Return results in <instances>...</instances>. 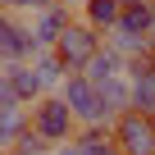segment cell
<instances>
[{"label": "cell", "mask_w": 155, "mask_h": 155, "mask_svg": "<svg viewBox=\"0 0 155 155\" xmlns=\"http://www.w3.org/2000/svg\"><path fill=\"white\" fill-rule=\"evenodd\" d=\"M150 41H155V23H150Z\"/></svg>", "instance_id": "obj_15"}, {"label": "cell", "mask_w": 155, "mask_h": 155, "mask_svg": "<svg viewBox=\"0 0 155 155\" xmlns=\"http://www.w3.org/2000/svg\"><path fill=\"white\" fill-rule=\"evenodd\" d=\"M0 155H9V150H0Z\"/></svg>", "instance_id": "obj_18"}, {"label": "cell", "mask_w": 155, "mask_h": 155, "mask_svg": "<svg viewBox=\"0 0 155 155\" xmlns=\"http://www.w3.org/2000/svg\"><path fill=\"white\" fill-rule=\"evenodd\" d=\"M68 23H73V18H68V5H46V9H37V18H32V41H37V50H50Z\"/></svg>", "instance_id": "obj_5"}, {"label": "cell", "mask_w": 155, "mask_h": 155, "mask_svg": "<svg viewBox=\"0 0 155 155\" xmlns=\"http://www.w3.org/2000/svg\"><path fill=\"white\" fill-rule=\"evenodd\" d=\"M46 155H59V150H46Z\"/></svg>", "instance_id": "obj_16"}, {"label": "cell", "mask_w": 155, "mask_h": 155, "mask_svg": "<svg viewBox=\"0 0 155 155\" xmlns=\"http://www.w3.org/2000/svg\"><path fill=\"white\" fill-rule=\"evenodd\" d=\"M18 105V96H14V87H9V78L0 73V110H14Z\"/></svg>", "instance_id": "obj_13"}, {"label": "cell", "mask_w": 155, "mask_h": 155, "mask_svg": "<svg viewBox=\"0 0 155 155\" xmlns=\"http://www.w3.org/2000/svg\"><path fill=\"white\" fill-rule=\"evenodd\" d=\"M96 87V96H101V110H105V119H119L123 110H132V96H128V73H119V78H105V82H91Z\"/></svg>", "instance_id": "obj_6"}, {"label": "cell", "mask_w": 155, "mask_h": 155, "mask_svg": "<svg viewBox=\"0 0 155 155\" xmlns=\"http://www.w3.org/2000/svg\"><path fill=\"white\" fill-rule=\"evenodd\" d=\"M46 5H59V0H14V9H46Z\"/></svg>", "instance_id": "obj_14"}, {"label": "cell", "mask_w": 155, "mask_h": 155, "mask_svg": "<svg viewBox=\"0 0 155 155\" xmlns=\"http://www.w3.org/2000/svg\"><path fill=\"white\" fill-rule=\"evenodd\" d=\"M46 150H50V141H46L41 132H32V123H28V128H23V137L14 141V150H9V155H46Z\"/></svg>", "instance_id": "obj_12"}, {"label": "cell", "mask_w": 155, "mask_h": 155, "mask_svg": "<svg viewBox=\"0 0 155 155\" xmlns=\"http://www.w3.org/2000/svg\"><path fill=\"white\" fill-rule=\"evenodd\" d=\"M82 73H87V82H105V78L128 73V59H123L119 50H110V46H105V50H96V55H91V64H87Z\"/></svg>", "instance_id": "obj_8"}, {"label": "cell", "mask_w": 155, "mask_h": 155, "mask_svg": "<svg viewBox=\"0 0 155 155\" xmlns=\"http://www.w3.org/2000/svg\"><path fill=\"white\" fill-rule=\"evenodd\" d=\"M50 50L64 59V68H68V73H82V68L91 64V55L101 50V32H96L91 23H68Z\"/></svg>", "instance_id": "obj_1"}, {"label": "cell", "mask_w": 155, "mask_h": 155, "mask_svg": "<svg viewBox=\"0 0 155 155\" xmlns=\"http://www.w3.org/2000/svg\"><path fill=\"white\" fill-rule=\"evenodd\" d=\"M28 123H32V132H41L46 141H68V132H73V114H68V105H64L59 96H41V101L32 105Z\"/></svg>", "instance_id": "obj_4"}, {"label": "cell", "mask_w": 155, "mask_h": 155, "mask_svg": "<svg viewBox=\"0 0 155 155\" xmlns=\"http://www.w3.org/2000/svg\"><path fill=\"white\" fill-rule=\"evenodd\" d=\"M59 5H68V0H59Z\"/></svg>", "instance_id": "obj_17"}, {"label": "cell", "mask_w": 155, "mask_h": 155, "mask_svg": "<svg viewBox=\"0 0 155 155\" xmlns=\"http://www.w3.org/2000/svg\"><path fill=\"white\" fill-rule=\"evenodd\" d=\"M32 68H37V78H41V87H46V91L59 87L64 78H68V68H64V59H59L55 50H37V55H32Z\"/></svg>", "instance_id": "obj_9"}, {"label": "cell", "mask_w": 155, "mask_h": 155, "mask_svg": "<svg viewBox=\"0 0 155 155\" xmlns=\"http://www.w3.org/2000/svg\"><path fill=\"white\" fill-rule=\"evenodd\" d=\"M119 9H123V0H87L82 5V14H87V23L101 32V28H114L119 23Z\"/></svg>", "instance_id": "obj_11"}, {"label": "cell", "mask_w": 155, "mask_h": 155, "mask_svg": "<svg viewBox=\"0 0 155 155\" xmlns=\"http://www.w3.org/2000/svg\"><path fill=\"white\" fill-rule=\"evenodd\" d=\"M110 137H114L119 155H155V123H150V114L123 110Z\"/></svg>", "instance_id": "obj_3"}, {"label": "cell", "mask_w": 155, "mask_h": 155, "mask_svg": "<svg viewBox=\"0 0 155 155\" xmlns=\"http://www.w3.org/2000/svg\"><path fill=\"white\" fill-rule=\"evenodd\" d=\"M5 78H9V87H14L18 105H28V101H41V96H46V87H41V78H37V68H32L28 59L9 64V68H5Z\"/></svg>", "instance_id": "obj_7"}, {"label": "cell", "mask_w": 155, "mask_h": 155, "mask_svg": "<svg viewBox=\"0 0 155 155\" xmlns=\"http://www.w3.org/2000/svg\"><path fill=\"white\" fill-rule=\"evenodd\" d=\"M59 101L68 105L73 123H87V128L105 123V110H101V96H96V87L87 82V73H68L64 82H59Z\"/></svg>", "instance_id": "obj_2"}, {"label": "cell", "mask_w": 155, "mask_h": 155, "mask_svg": "<svg viewBox=\"0 0 155 155\" xmlns=\"http://www.w3.org/2000/svg\"><path fill=\"white\" fill-rule=\"evenodd\" d=\"M114 155H119V150H114Z\"/></svg>", "instance_id": "obj_19"}, {"label": "cell", "mask_w": 155, "mask_h": 155, "mask_svg": "<svg viewBox=\"0 0 155 155\" xmlns=\"http://www.w3.org/2000/svg\"><path fill=\"white\" fill-rule=\"evenodd\" d=\"M23 128H28V110H23V105L0 110V150H9V146L23 137Z\"/></svg>", "instance_id": "obj_10"}]
</instances>
